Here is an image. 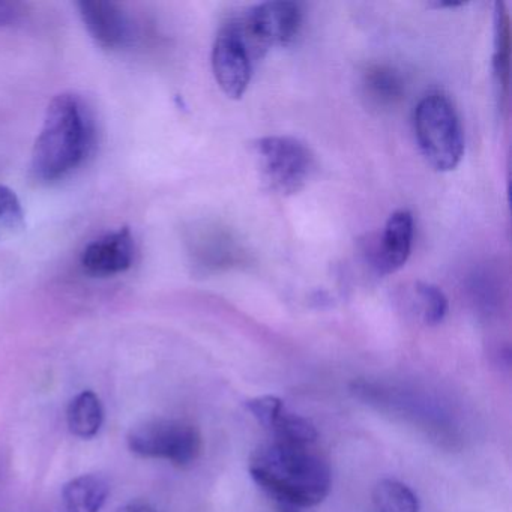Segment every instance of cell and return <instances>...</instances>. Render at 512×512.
Here are the masks:
<instances>
[{
	"label": "cell",
	"mask_w": 512,
	"mask_h": 512,
	"mask_svg": "<svg viewBox=\"0 0 512 512\" xmlns=\"http://www.w3.org/2000/svg\"><path fill=\"white\" fill-rule=\"evenodd\" d=\"M95 140L94 115L80 95L64 92L50 101L32 151L31 173L40 184H53L79 169Z\"/></svg>",
	"instance_id": "1"
},
{
	"label": "cell",
	"mask_w": 512,
	"mask_h": 512,
	"mask_svg": "<svg viewBox=\"0 0 512 512\" xmlns=\"http://www.w3.org/2000/svg\"><path fill=\"white\" fill-rule=\"evenodd\" d=\"M250 473L269 496L292 508L319 505L331 490L328 461L310 446L265 443L251 455Z\"/></svg>",
	"instance_id": "2"
},
{
	"label": "cell",
	"mask_w": 512,
	"mask_h": 512,
	"mask_svg": "<svg viewBox=\"0 0 512 512\" xmlns=\"http://www.w3.org/2000/svg\"><path fill=\"white\" fill-rule=\"evenodd\" d=\"M416 142L437 172L457 169L464 155V136L457 110L440 92L425 95L413 115Z\"/></svg>",
	"instance_id": "3"
},
{
	"label": "cell",
	"mask_w": 512,
	"mask_h": 512,
	"mask_svg": "<svg viewBox=\"0 0 512 512\" xmlns=\"http://www.w3.org/2000/svg\"><path fill=\"white\" fill-rule=\"evenodd\" d=\"M253 155L263 185L280 196H293L316 172V158L293 137H263L253 143Z\"/></svg>",
	"instance_id": "4"
},
{
	"label": "cell",
	"mask_w": 512,
	"mask_h": 512,
	"mask_svg": "<svg viewBox=\"0 0 512 512\" xmlns=\"http://www.w3.org/2000/svg\"><path fill=\"white\" fill-rule=\"evenodd\" d=\"M128 448L143 458H160L175 466L193 464L202 452V436L182 419H151L136 425L128 434Z\"/></svg>",
	"instance_id": "5"
},
{
	"label": "cell",
	"mask_w": 512,
	"mask_h": 512,
	"mask_svg": "<svg viewBox=\"0 0 512 512\" xmlns=\"http://www.w3.org/2000/svg\"><path fill=\"white\" fill-rule=\"evenodd\" d=\"M235 20L257 59L262 61L274 47H289L295 43L304 16L295 2L274 0L250 8Z\"/></svg>",
	"instance_id": "6"
},
{
	"label": "cell",
	"mask_w": 512,
	"mask_h": 512,
	"mask_svg": "<svg viewBox=\"0 0 512 512\" xmlns=\"http://www.w3.org/2000/svg\"><path fill=\"white\" fill-rule=\"evenodd\" d=\"M184 244L191 269L200 277L236 268L245 263L247 257L235 233L211 221H200L188 227Z\"/></svg>",
	"instance_id": "7"
},
{
	"label": "cell",
	"mask_w": 512,
	"mask_h": 512,
	"mask_svg": "<svg viewBox=\"0 0 512 512\" xmlns=\"http://www.w3.org/2000/svg\"><path fill=\"white\" fill-rule=\"evenodd\" d=\"M211 59L212 71L221 91L232 100L244 97L259 59L235 19L221 26L212 47Z\"/></svg>",
	"instance_id": "8"
},
{
	"label": "cell",
	"mask_w": 512,
	"mask_h": 512,
	"mask_svg": "<svg viewBox=\"0 0 512 512\" xmlns=\"http://www.w3.org/2000/svg\"><path fill=\"white\" fill-rule=\"evenodd\" d=\"M92 40L107 50H122L136 41V25L124 7L107 0H83L77 4Z\"/></svg>",
	"instance_id": "9"
},
{
	"label": "cell",
	"mask_w": 512,
	"mask_h": 512,
	"mask_svg": "<svg viewBox=\"0 0 512 512\" xmlns=\"http://www.w3.org/2000/svg\"><path fill=\"white\" fill-rule=\"evenodd\" d=\"M247 409L257 422L268 430L277 442L311 446L317 430L310 419L289 412L283 401L274 395H262L247 401Z\"/></svg>",
	"instance_id": "10"
},
{
	"label": "cell",
	"mask_w": 512,
	"mask_h": 512,
	"mask_svg": "<svg viewBox=\"0 0 512 512\" xmlns=\"http://www.w3.org/2000/svg\"><path fill=\"white\" fill-rule=\"evenodd\" d=\"M136 244L128 227L113 230L92 241L80 257L83 271L92 277H113L133 266Z\"/></svg>",
	"instance_id": "11"
},
{
	"label": "cell",
	"mask_w": 512,
	"mask_h": 512,
	"mask_svg": "<svg viewBox=\"0 0 512 512\" xmlns=\"http://www.w3.org/2000/svg\"><path fill=\"white\" fill-rule=\"evenodd\" d=\"M413 217L409 211H397L386 221L379 245L374 250L373 263L382 275L400 271L412 251Z\"/></svg>",
	"instance_id": "12"
},
{
	"label": "cell",
	"mask_w": 512,
	"mask_h": 512,
	"mask_svg": "<svg viewBox=\"0 0 512 512\" xmlns=\"http://www.w3.org/2000/svg\"><path fill=\"white\" fill-rule=\"evenodd\" d=\"M511 31L506 5L500 0L494 4L493 80L500 110L505 109L509 92V65H511Z\"/></svg>",
	"instance_id": "13"
},
{
	"label": "cell",
	"mask_w": 512,
	"mask_h": 512,
	"mask_svg": "<svg viewBox=\"0 0 512 512\" xmlns=\"http://www.w3.org/2000/svg\"><path fill=\"white\" fill-rule=\"evenodd\" d=\"M110 485L101 475H82L62 491L65 512H100L109 497Z\"/></svg>",
	"instance_id": "14"
},
{
	"label": "cell",
	"mask_w": 512,
	"mask_h": 512,
	"mask_svg": "<svg viewBox=\"0 0 512 512\" xmlns=\"http://www.w3.org/2000/svg\"><path fill=\"white\" fill-rule=\"evenodd\" d=\"M104 412L95 392L83 391L71 400L67 410L68 428L80 439L97 436L103 425Z\"/></svg>",
	"instance_id": "15"
},
{
	"label": "cell",
	"mask_w": 512,
	"mask_h": 512,
	"mask_svg": "<svg viewBox=\"0 0 512 512\" xmlns=\"http://www.w3.org/2000/svg\"><path fill=\"white\" fill-rule=\"evenodd\" d=\"M373 512H419L416 494L403 482L382 479L371 496Z\"/></svg>",
	"instance_id": "16"
},
{
	"label": "cell",
	"mask_w": 512,
	"mask_h": 512,
	"mask_svg": "<svg viewBox=\"0 0 512 512\" xmlns=\"http://www.w3.org/2000/svg\"><path fill=\"white\" fill-rule=\"evenodd\" d=\"M364 88L371 103L380 107L394 106L404 94L403 79L388 67L371 68L365 74Z\"/></svg>",
	"instance_id": "17"
},
{
	"label": "cell",
	"mask_w": 512,
	"mask_h": 512,
	"mask_svg": "<svg viewBox=\"0 0 512 512\" xmlns=\"http://www.w3.org/2000/svg\"><path fill=\"white\" fill-rule=\"evenodd\" d=\"M415 295L421 305L422 319L427 325L436 326L448 313V299L445 293L430 283H416Z\"/></svg>",
	"instance_id": "18"
},
{
	"label": "cell",
	"mask_w": 512,
	"mask_h": 512,
	"mask_svg": "<svg viewBox=\"0 0 512 512\" xmlns=\"http://www.w3.org/2000/svg\"><path fill=\"white\" fill-rule=\"evenodd\" d=\"M25 227V214L19 197L0 185V239L11 238Z\"/></svg>",
	"instance_id": "19"
},
{
	"label": "cell",
	"mask_w": 512,
	"mask_h": 512,
	"mask_svg": "<svg viewBox=\"0 0 512 512\" xmlns=\"http://www.w3.org/2000/svg\"><path fill=\"white\" fill-rule=\"evenodd\" d=\"M19 10H17L16 5L10 4V2H4V0H0V28L2 26L11 25V23L16 22L17 17H19Z\"/></svg>",
	"instance_id": "20"
},
{
	"label": "cell",
	"mask_w": 512,
	"mask_h": 512,
	"mask_svg": "<svg viewBox=\"0 0 512 512\" xmlns=\"http://www.w3.org/2000/svg\"><path fill=\"white\" fill-rule=\"evenodd\" d=\"M118 512H158L154 506L145 500H133V502L125 503L118 509Z\"/></svg>",
	"instance_id": "21"
},
{
	"label": "cell",
	"mask_w": 512,
	"mask_h": 512,
	"mask_svg": "<svg viewBox=\"0 0 512 512\" xmlns=\"http://www.w3.org/2000/svg\"><path fill=\"white\" fill-rule=\"evenodd\" d=\"M281 512H298L296 511V508H292V506H286V508L283 509Z\"/></svg>",
	"instance_id": "22"
}]
</instances>
